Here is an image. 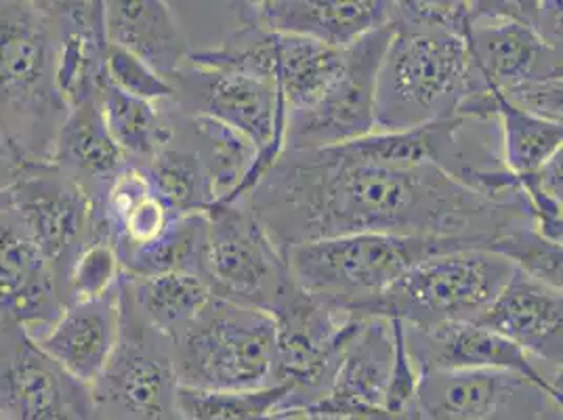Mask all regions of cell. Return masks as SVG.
<instances>
[{"instance_id": "obj_31", "label": "cell", "mask_w": 563, "mask_h": 420, "mask_svg": "<svg viewBox=\"0 0 563 420\" xmlns=\"http://www.w3.org/2000/svg\"><path fill=\"white\" fill-rule=\"evenodd\" d=\"M488 251L509 258L516 269L526 272L528 276L549 286L562 288V244L551 242L549 237L537 232L530 221L517 223L507 232L496 235Z\"/></svg>"}, {"instance_id": "obj_12", "label": "cell", "mask_w": 563, "mask_h": 420, "mask_svg": "<svg viewBox=\"0 0 563 420\" xmlns=\"http://www.w3.org/2000/svg\"><path fill=\"white\" fill-rule=\"evenodd\" d=\"M0 420H103L89 385L20 324L0 320Z\"/></svg>"}, {"instance_id": "obj_8", "label": "cell", "mask_w": 563, "mask_h": 420, "mask_svg": "<svg viewBox=\"0 0 563 420\" xmlns=\"http://www.w3.org/2000/svg\"><path fill=\"white\" fill-rule=\"evenodd\" d=\"M276 322V383L292 391L280 408H307L329 389L339 360L364 318L309 292L299 281L274 307Z\"/></svg>"}, {"instance_id": "obj_10", "label": "cell", "mask_w": 563, "mask_h": 420, "mask_svg": "<svg viewBox=\"0 0 563 420\" xmlns=\"http://www.w3.org/2000/svg\"><path fill=\"white\" fill-rule=\"evenodd\" d=\"M184 117H207L251 141L261 163H276L284 152L286 108L274 80L235 70L184 66L170 78Z\"/></svg>"}, {"instance_id": "obj_7", "label": "cell", "mask_w": 563, "mask_h": 420, "mask_svg": "<svg viewBox=\"0 0 563 420\" xmlns=\"http://www.w3.org/2000/svg\"><path fill=\"white\" fill-rule=\"evenodd\" d=\"M120 332L114 353L91 385L103 420H184L170 341L135 307L129 278L118 280Z\"/></svg>"}, {"instance_id": "obj_3", "label": "cell", "mask_w": 563, "mask_h": 420, "mask_svg": "<svg viewBox=\"0 0 563 420\" xmlns=\"http://www.w3.org/2000/svg\"><path fill=\"white\" fill-rule=\"evenodd\" d=\"M70 108L57 87V32L24 0H0V129L27 164L51 163Z\"/></svg>"}, {"instance_id": "obj_42", "label": "cell", "mask_w": 563, "mask_h": 420, "mask_svg": "<svg viewBox=\"0 0 563 420\" xmlns=\"http://www.w3.org/2000/svg\"><path fill=\"white\" fill-rule=\"evenodd\" d=\"M9 207V191H0V210Z\"/></svg>"}, {"instance_id": "obj_13", "label": "cell", "mask_w": 563, "mask_h": 420, "mask_svg": "<svg viewBox=\"0 0 563 420\" xmlns=\"http://www.w3.org/2000/svg\"><path fill=\"white\" fill-rule=\"evenodd\" d=\"M9 207L47 257L62 292L74 261L95 242L89 191L55 164H30L9 189Z\"/></svg>"}, {"instance_id": "obj_4", "label": "cell", "mask_w": 563, "mask_h": 420, "mask_svg": "<svg viewBox=\"0 0 563 420\" xmlns=\"http://www.w3.org/2000/svg\"><path fill=\"white\" fill-rule=\"evenodd\" d=\"M461 248H484L448 235L350 234L299 244L288 267L303 288L353 313L427 258Z\"/></svg>"}, {"instance_id": "obj_19", "label": "cell", "mask_w": 563, "mask_h": 420, "mask_svg": "<svg viewBox=\"0 0 563 420\" xmlns=\"http://www.w3.org/2000/svg\"><path fill=\"white\" fill-rule=\"evenodd\" d=\"M394 362L391 322L364 318L332 374L329 389L307 415H371L385 408Z\"/></svg>"}, {"instance_id": "obj_14", "label": "cell", "mask_w": 563, "mask_h": 420, "mask_svg": "<svg viewBox=\"0 0 563 420\" xmlns=\"http://www.w3.org/2000/svg\"><path fill=\"white\" fill-rule=\"evenodd\" d=\"M406 347L417 373L486 368L514 373L537 385L551 404L562 408V378H549L539 360L514 341L479 322H452L444 327H404Z\"/></svg>"}, {"instance_id": "obj_29", "label": "cell", "mask_w": 563, "mask_h": 420, "mask_svg": "<svg viewBox=\"0 0 563 420\" xmlns=\"http://www.w3.org/2000/svg\"><path fill=\"white\" fill-rule=\"evenodd\" d=\"M188 118L191 133L209 145V152H200L211 177L214 202H230L235 189L251 170L257 158V147L225 124L207 117Z\"/></svg>"}, {"instance_id": "obj_39", "label": "cell", "mask_w": 563, "mask_h": 420, "mask_svg": "<svg viewBox=\"0 0 563 420\" xmlns=\"http://www.w3.org/2000/svg\"><path fill=\"white\" fill-rule=\"evenodd\" d=\"M537 30L547 43L562 47V0H539Z\"/></svg>"}, {"instance_id": "obj_22", "label": "cell", "mask_w": 563, "mask_h": 420, "mask_svg": "<svg viewBox=\"0 0 563 420\" xmlns=\"http://www.w3.org/2000/svg\"><path fill=\"white\" fill-rule=\"evenodd\" d=\"M108 43L135 53L165 78L189 55L186 36L166 0H103Z\"/></svg>"}, {"instance_id": "obj_37", "label": "cell", "mask_w": 563, "mask_h": 420, "mask_svg": "<svg viewBox=\"0 0 563 420\" xmlns=\"http://www.w3.org/2000/svg\"><path fill=\"white\" fill-rule=\"evenodd\" d=\"M547 401H551V399L544 396L539 387L528 383L517 391L516 396L503 401L493 415H488L486 419L482 420H540L542 408Z\"/></svg>"}, {"instance_id": "obj_15", "label": "cell", "mask_w": 563, "mask_h": 420, "mask_svg": "<svg viewBox=\"0 0 563 420\" xmlns=\"http://www.w3.org/2000/svg\"><path fill=\"white\" fill-rule=\"evenodd\" d=\"M244 32H284L350 47L398 18L396 0H238Z\"/></svg>"}, {"instance_id": "obj_28", "label": "cell", "mask_w": 563, "mask_h": 420, "mask_svg": "<svg viewBox=\"0 0 563 420\" xmlns=\"http://www.w3.org/2000/svg\"><path fill=\"white\" fill-rule=\"evenodd\" d=\"M503 137V166L514 175L534 173L549 158L562 152L563 122L523 112L503 95L493 93Z\"/></svg>"}, {"instance_id": "obj_20", "label": "cell", "mask_w": 563, "mask_h": 420, "mask_svg": "<svg viewBox=\"0 0 563 420\" xmlns=\"http://www.w3.org/2000/svg\"><path fill=\"white\" fill-rule=\"evenodd\" d=\"M120 332V299L117 286L89 301L64 307L59 318L36 336V343L64 371L85 385H93L108 366Z\"/></svg>"}, {"instance_id": "obj_38", "label": "cell", "mask_w": 563, "mask_h": 420, "mask_svg": "<svg viewBox=\"0 0 563 420\" xmlns=\"http://www.w3.org/2000/svg\"><path fill=\"white\" fill-rule=\"evenodd\" d=\"M30 164L24 163V158L15 152L11 141L0 129V191H9L15 186Z\"/></svg>"}, {"instance_id": "obj_34", "label": "cell", "mask_w": 563, "mask_h": 420, "mask_svg": "<svg viewBox=\"0 0 563 420\" xmlns=\"http://www.w3.org/2000/svg\"><path fill=\"white\" fill-rule=\"evenodd\" d=\"M396 20L444 27L461 36H470L471 20L461 0H396Z\"/></svg>"}, {"instance_id": "obj_21", "label": "cell", "mask_w": 563, "mask_h": 420, "mask_svg": "<svg viewBox=\"0 0 563 420\" xmlns=\"http://www.w3.org/2000/svg\"><path fill=\"white\" fill-rule=\"evenodd\" d=\"M523 385L526 378L505 371H429L419 374L415 397L398 410L399 420L486 419Z\"/></svg>"}, {"instance_id": "obj_41", "label": "cell", "mask_w": 563, "mask_h": 420, "mask_svg": "<svg viewBox=\"0 0 563 420\" xmlns=\"http://www.w3.org/2000/svg\"><path fill=\"white\" fill-rule=\"evenodd\" d=\"M514 9H516L517 18L526 24L537 27L539 20V0H511Z\"/></svg>"}, {"instance_id": "obj_36", "label": "cell", "mask_w": 563, "mask_h": 420, "mask_svg": "<svg viewBox=\"0 0 563 420\" xmlns=\"http://www.w3.org/2000/svg\"><path fill=\"white\" fill-rule=\"evenodd\" d=\"M394 332V362H391V376H389V389L385 399V410L398 412L417 391L419 373L412 364V357L406 347V332L399 320H389Z\"/></svg>"}, {"instance_id": "obj_18", "label": "cell", "mask_w": 563, "mask_h": 420, "mask_svg": "<svg viewBox=\"0 0 563 420\" xmlns=\"http://www.w3.org/2000/svg\"><path fill=\"white\" fill-rule=\"evenodd\" d=\"M475 322L500 332L553 371H562V288L514 269L503 290Z\"/></svg>"}, {"instance_id": "obj_30", "label": "cell", "mask_w": 563, "mask_h": 420, "mask_svg": "<svg viewBox=\"0 0 563 420\" xmlns=\"http://www.w3.org/2000/svg\"><path fill=\"white\" fill-rule=\"evenodd\" d=\"M290 391V383L246 391H212L179 385L177 408L184 420H267Z\"/></svg>"}, {"instance_id": "obj_25", "label": "cell", "mask_w": 563, "mask_h": 420, "mask_svg": "<svg viewBox=\"0 0 563 420\" xmlns=\"http://www.w3.org/2000/svg\"><path fill=\"white\" fill-rule=\"evenodd\" d=\"M207 240H209L207 212L177 214L156 240L143 244L140 248L120 253L118 261H120L122 274L131 278H147V276L170 274V272L196 274L205 278Z\"/></svg>"}, {"instance_id": "obj_26", "label": "cell", "mask_w": 563, "mask_h": 420, "mask_svg": "<svg viewBox=\"0 0 563 420\" xmlns=\"http://www.w3.org/2000/svg\"><path fill=\"white\" fill-rule=\"evenodd\" d=\"M126 278L137 311L168 341L181 334L212 297L209 281L196 274L170 272L147 278Z\"/></svg>"}, {"instance_id": "obj_32", "label": "cell", "mask_w": 563, "mask_h": 420, "mask_svg": "<svg viewBox=\"0 0 563 420\" xmlns=\"http://www.w3.org/2000/svg\"><path fill=\"white\" fill-rule=\"evenodd\" d=\"M122 276V267L112 244L95 240L85 246L68 272L62 288L64 305L97 299L110 292Z\"/></svg>"}, {"instance_id": "obj_35", "label": "cell", "mask_w": 563, "mask_h": 420, "mask_svg": "<svg viewBox=\"0 0 563 420\" xmlns=\"http://www.w3.org/2000/svg\"><path fill=\"white\" fill-rule=\"evenodd\" d=\"M500 95V93H498ZM503 97L519 110L534 117L562 122L563 120V82L562 76H549L530 80Z\"/></svg>"}, {"instance_id": "obj_6", "label": "cell", "mask_w": 563, "mask_h": 420, "mask_svg": "<svg viewBox=\"0 0 563 420\" xmlns=\"http://www.w3.org/2000/svg\"><path fill=\"white\" fill-rule=\"evenodd\" d=\"M509 258L488 248H461L427 258L353 316L433 328L475 322L514 274Z\"/></svg>"}, {"instance_id": "obj_27", "label": "cell", "mask_w": 563, "mask_h": 420, "mask_svg": "<svg viewBox=\"0 0 563 420\" xmlns=\"http://www.w3.org/2000/svg\"><path fill=\"white\" fill-rule=\"evenodd\" d=\"M143 170L173 214L207 212L214 205L211 177L198 150L175 147L170 141Z\"/></svg>"}, {"instance_id": "obj_16", "label": "cell", "mask_w": 563, "mask_h": 420, "mask_svg": "<svg viewBox=\"0 0 563 420\" xmlns=\"http://www.w3.org/2000/svg\"><path fill=\"white\" fill-rule=\"evenodd\" d=\"M64 311L57 276L18 214L0 210V320L41 336Z\"/></svg>"}, {"instance_id": "obj_33", "label": "cell", "mask_w": 563, "mask_h": 420, "mask_svg": "<svg viewBox=\"0 0 563 420\" xmlns=\"http://www.w3.org/2000/svg\"><path fill=\"white\" fill-rule=\"evenodd\" d=\"M106 74L114 87L133 97L154 103H166L175 99V87L168 78L161 76L135 53L112 43L106 53Z\"/></svg>"}, {"instance_id": "obj_40", "label": "cell", "mask_w": 563, "mask_h": 420, "mask_svg": "<svg viewBox=\"0 0 563 420\" xmlns=\"http://www.w3.org/2000/svg\"><path fill=\"white\" fill-rule=\"evenodd\" d=\"M30 7H34L38 13H43L53 25L62 24L74 18L85 9V0H24Z\"/></svg>"}, {"instance_id": "obj_11", "label": "cell", "mask_w": 563, "mask_h": 420, "mask_svg": "<svg viewBox=\"0 0 563 420\" xmlns=\"http://www.w3.org/2000/svg\"><path fill=\"white\" fill-rule=\"evenodd\" d=\"M394 24L345 47V68L327 95L306 112L286 114L284 150H327L375 133L376 76Z\"/></svg>"}, {"instance_id": "obj_23", "label": "cell", "mask_w": 563, "mask_h": 420, "mask_svg": "<svg viewBox=\"0 0 563 420\" xmlns=\"http://www.w3.org/2000/svg\"><path fill=\"white\" fill-rule=\"evenodd\" d=\"M51 164L76 179L89 196L108 186L129 164L106 126L99 95L71 106L55 137Z\"/></svg>"}, {"instance_id": "obj_9", "label": "cell", "mask_w": 563, "mask_h": 420, "mask_svg": "<svg viewBox=\"0 0 563 420\" xmlns=\"http://www.w3.org/2000/svg\"><path fill=\"white\" fill-rule=\"evenodd\" d=\"M207 219L205 280L212 295L272 313L297 284L286 255L246 200L214 202L207 210Z\"/></svg>"}, {"instance_id": "obj_5", "label": "cell", "mask_w": 563, "mask_h": 420, "mask_svg": "<svg viewBox=\"0 0 563 420\" xmlns=\"http://www.w3.org/2000/svg\"><path fill=\"white\" fill-rule=\"evenodd\" d=\"M177 383L194 389L246 391L274 385L272 313L212 295L181 334L170 339Z\"/></svg>"}, {"instance_id": "obj_24", "label": "cell", "mask_w": 563, "mask_h": 420, "mask_svg": "<svg viewBox=\"0 0 563 420\" xmlns=\"http://www.w3.org/2000/svg\"><path fill=\"white\" fill-rule=\"evenodd\" d=\"M99 103L106 126L129 164L145 166L175 140V122L163 112V103L120 91L108 74L99 85Z\"/></svg>"}, {"instance_id": "obj_1", "label": "cell", "mask_w": 563, "mask_h": 420, "mask_svg": "<svg viewBox=\"0 0 563 420\" xmlns=\"http://www.w3.org/2000/svg\"><path fill=\"white\" fill-rule=\"evenodd\" d=\"M244 200L284 255L350 234L448 235L490 248L496 235L532 223L528 202L488 200L440 166L371 163L339 145L284 150Z\"/></svg>"}, {"instance_id": "obj_2", "label": "cell", "mask_w": 563, "mask_h": 420, "mask_svg": "<svg viewBox=\"0 0 563 420\" xmlns=\"http://www.w3.org/2000/svg\"><path fill=\"white\" fill-rule=\"evenodd\" d=\"M467 36L433 25L394 22L376 76L375 131L391 133L461 117L471 95H482Z\"/></svg>"}, {"instance_id": "obj_17", "label": "cell", "mask_w": 563, "mask_h": 420, "mask_svg": "<svg viewBox=\"0 0 563 420\" xmlns=\"http://www.w3.org/2000/svg\"><path fill=\"white\" fill-rule=\"evenodd\" d=\"M467 45L484 93H509L530 80L562 76V47L547 43L534 25L521 20L471 24Z\"/></svg>"}]
</instances>
